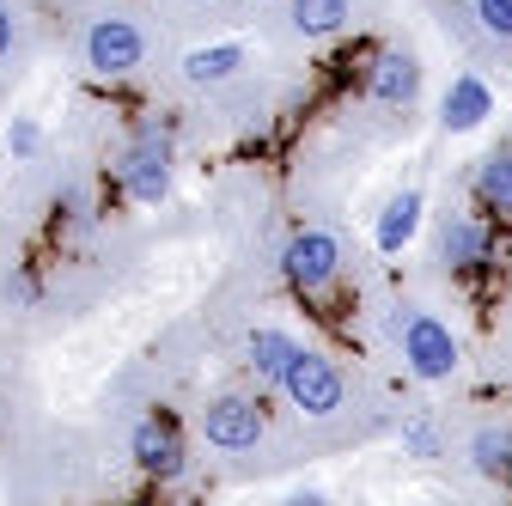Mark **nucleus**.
Masks as SVG:
<instances>
[{
	"mask_svg": "<svg viewBox=\"0 0 512 506\" xmlns=\"http://www.w3.org/2000/svg\"><path fill=\"white\" fill-rule=\"evenodd\" d=\"M372 104H384V110H409L415 98H421V61L415 55H403V49H384L378 61H372Z\"/></svg>",
	"mask_w": 512,
	"mask_h": 506,
	"instance_id": "obj_9",
	"label": "nucleus"
},
{
	"mask_svg": "<svg viewBox=\"0 0 512 506\" xmlns=\"http://www.w3.org/2000/svg\"><path fill=\"white\" fill-rule=\"evenodd\" d=\"M488 116H494L488 80L482 74H452V86H445V98H439V129L445 135H470V129H482Z\"/></svg>",
	"mask_w": 512,
	"mask_h": 506,
	"instance_id": "obj_8",
	"label": "nucleus"
},
{
	"mask_svg": "<svg viewBox=\"0 0 512 506\" xmlns=\"http://www.w3.org/2000/svg\"><path fill=\"white\" fill-rule=\"evenodd\" d=\"M348 0H293V31L299 37H336L348 25Z\"/></svg>",
	"mask_w": 512,
	"mask_h": 506,
	"instance_id": "obj_16",
	"label": "nucleus"
},
{
	"mask_svg": "<svg viewBox=\"0 0 512 506\" xmlns=\"http://www.w3.org/2000/svg\"><path fill=\"white\" fill-rule=\"evenodd\" d=\"M293 354H299V342H293L287 330H250V342H244L250 372H256V378H269V385H281V372H287Z\"/></svg>",
	"mask_w": 512,
	"mask_h": 506,
	"instance_id": "obj_12",
	"label": "nucleus"
},
{
	"mask_svg": "<svg viewBox=\"0 0 512 506\" xmlns=\"http://www.w3.org/2000/svg\"><path fill=\"white\" fill-rule=\"evenodd\" d=\"M476 202H482L488 214H506V220H512V153L482 159V171H476Z\"/></svg>",
	"mask_w": 512,
	"mask_h": 506,
	"instance_id": "obj_15",
	"label": "nucleus"
},
{
	"mask_svg": "<svg viewBox=\"0 0 512 506\" xmlns=\"http://www.w3.org/2000/svg\"><path fill=\"white\" fill-rule=\"evenodd\" d=\"M128 458H135V470L153 476V482H177L183 476V433H177V421H165V415L135 421V433H128Z\"/></svg>",
	"mask_w": 512,
	"mask_h": 506,
	"instance_id": "obj_7",
	"label": "nucleus"
},
{
	"mask_svg": "<svg viewBox=\"0 0 512 506\" xmlns=\"http://www.w3.org/2000/svg\"><path fill=\"white\" fill-rule=\"evenodd\" d=\"M263 433H269V421H263V403H256V397L226 391V397H214L202 409V439L220 446V452H256Z\"/></svg>",
	"mask_w": 512,
	"mask_h": 506,
	"instance_id": "obj_6",
	"label": "nucleus"
},
{
	"mask_svg": "<svg viewBox=\"0 0 512 506\" xmlns=\"http://www.w3.org/2000/svg\"><path fill=\"white\" fill-rule=\"evenodd\" d=\"M397 336H403V360L421 385H445V378L458 372V336H452V324H439L433 311H409L397 324Z\"/></svg>",
	"mask_w": 512,
	"mask_h": 506,
	"instance_id": "obj_3",
	"label": "nucleus"
},
{
	"mask_svg": "<svg viewBox=\"0 0 512 506\" xmlns=\"http://www.w3.org/2000/svg\"><path fill=\"white\" fill-rule=\"evenodd\" d=\"M7 293H13V299H37V281H31V275H19V281H7Z\"/></svg>",
	"mask_w": 512,
	"mask_h": 506,
	"instance_id": "obj_22",
	"label": "nucleus"
},
{
	"mask_svg": "<svg viewBox=\"0 0 512 506\" xmlns=\"http://www.w3.org/2000/svg\"><path fill=\"white\" fill-rule=\"evenodd\" d=\"M13 43H19V19H13V0H0V61L13 55Z\"/></svg>",
	"mask_w": 512,
	"mask_h": 506,
	"instance_id": "obj_21",
	"label": "nucleus"
},
{
	"mask_svg": "<svg viewBox=\"0 0 512 506\" xmlns=\"http://www.w3.org/2000/svg\"><path fill=\"white\" fill-rule=\"evenodd\" d=\"M37 147H43L37 116H13V122H7V153H13V159H37Z\"/></svg>",
	"mask_w": 512,
	"mask_h": 506,
	"instance_id": "obj_17",
	"label": "nucleus"
},
{
	"mask_svg": "<svg viewBox=\"0 0 512 506\" xmlns=\"http://www.w3.org/2000/svg\"><path fill=\"white\" fill-rule=\"evenodd\" d=\"M488 257H494V238H488L482 220H452L445 226V263L452 269H488Z\"/></svg>",
	"mask_w": 512,
	"mask_h": 506,
	"instance_id": "obj_13",
	"label": "nucleus"
},
{
	"mask_svg": "<svg viewBox=\"0 0 512 506\" xmlns=\"http://www.w3.org/2000/svg\"><path fill=\"white\" fill-rule=\"evenodd\" d=\"M250 68V49L238 37H220V43H202V49H189L183 55V80L189 86H226Z\"/></svg>",
	"mask_w": 512,
	"mask_h": 506,
	"instance_id": "obj_10",
	"label": "nucleus"
},
{
	"mask_svg": "<svg viewBox=\"0 0 512 506\" xmlns=\"http://www.w3.org/2000/svg\"><path fill=\"white\" fill-rule=\"evenodd\" d=\"M116 183H122V196L141 202V208H159L171 196V122H141L135 141L116 159Z\"/></svg>",
	"mask_w": 512,
	"mask_h": 506,
	"instance_id": "obj_1",
	"label": "nucleus"
},
{
	"mask_svg": "<svg viewBox=\"0 0 512 506\" xmlns=\"http://www.w3.org/2000/svg\"><path fill=\"white\" fill-rule=\"evenodd\" d=\"M403 452H409V458H439V433H433V421H427V415L403 421Z\"/></svg>",
	"mask_w": 512,
	"mask_h": 506,
	"instance_id": "obj_18",
	"label": "nucleus"
},
{
	"mask_svg": "<svg viewBox=\"0 0 512 506\" xmlns=\"http://www.w3.org/2000/svg\"><path fill=\"white\" fill-rule=\"evenodd\" d=\"M476 19H482V31H488V37L512 43V0H476Z\"/></svg>",
	"mask_w": 512,
	"mask_h": 506,
	"instance_id": "obj_19",
	"label": "nucleus"
},
{
	"mask_svg": "<svg viewBox=\"0 0 512 506\" xmlns=\"http://www.w3.org/2000/svg\"><path fill=\"white\" fill-rule=\"evenodd\" d=\"M147 61V31L135 19H92L86 25V68L98 80H122Z\"/></svg>",
	"mask_w": 512,
	"mask_h": 506,
	"instance_id": "obj_5",
	"label": "nucleus"
},
{
	"mask_svg": "<svg viewBox=\"0 0 512 506\" xmlns=\"http://www.w3.org/2000/svg\"><path fill=\"white\" fill-rule=\"evenodd\" d=\"M470 464H476V476H488V482L512 476V427H476V433H470Z\"/></svg>",
	"mask_w": 512,
	"mask_h": 506,
	"instance_id": "obj_14",
	"label": "nucleus"
},
{
	"mask_svg": "<svg viewBox=\"0 0 512 506\" xmlns=\"http://www.w3.org/2000/svg\"><path fill=\"white\" fill-rule=\"evenodd\" d=\"M281 275H287L293 293H324L342 275V244H336V232H324V226L293 232L287 250H281Z\"/></svg>",
	"mask_w": 512,
	"mask_h": 506,
	"instance_id": "obj_4",
	"label": "nucleus"
},
{
	"mask_svg": "<svg viewBox=\"0 0 512 506\" xmlns=\"http://www.w3.org/2000/svg\"><path fill=\"white\" fill-rule=\"evenodd\" d=\"M421 214H427V196H421V189H397V196L384 202L378 226H372V244L384 250V257L409 250V244H415V232H421Z\"/></svg>",
	"mask_w": 512,
	"mask_h": 506,
	"instance_id": "obj_11",
	"label": "nucleus"
},
{
	"mask_svg": "<svg viewBox=\"0 0 512 506\" xmlns=\"http://www.w3.org/2000/svg\"><path fill=\"white\" fill-rule=\"evenodd\" d=\"M281 397H287V403H293L299 415H311V421H330V415L342 409L348 385H342L336 360H324V354L299 348V354L287 360V372H281Z\"/></svg>",
	"mask_w": 512,
	"mask_h": 506,
	"instance_id": "obj_2",
	"label": "nucleus"
},
{
	"mask_svg": "<svg viewBox=\"0 0 512 506\" xmlns=\"http://www.w3.org/2000/svg\"><path fill=\"white\" fill-rule=\"evenodd\" d=\"M55 214H61V220H74V226H86V220H92L86 189H61V196H55Z\"/></svg>",
	"mask_w": 512,
	"mask_h": 506,
	"instance_id": "obj_20",
	"label": "nucleus"
}]
</instances>
